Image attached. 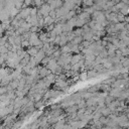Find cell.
<instances>
[{
  "label": "cell",
  "mask_w": 129,
  "mask_h": 129,
  "mask_svg": "<svg viewBox=\"0 0 129 129\" xmlns=\"http://www.w3.org/2000/svg\"><path fill=\"white\" fill-rule=\"evenodd\" d=\"M109 112H110V110H109V109H106V110H105V109H103V110H102V114H103L104 116H107V115L109 114Z\"/></svg>",
  "instance_id": "cell-1"
}]
</instances>
